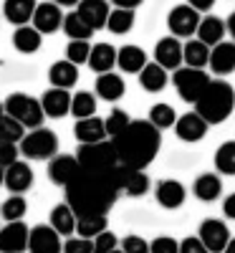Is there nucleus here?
<instances>
[{"instance_id":"10","label":"nucleus","mask_w":235,"mask_h":253,"mask_svg":"<svg viewBox=\"0 0 235 253\" xmlns=\"http://www.w3.org/2000/svg\"><path fill=\"white\" fill-rule=\"evenodd\" d=\"M117 185H119V193H126L129 198H142V195H147V190H149V185H152V180H149V175L144 170H134V167L119 165V170H117Z\"/></svg>"},{"instance_id":"52","label":"nucleus","mask_w":235,"mask_h":253,"mask_svg":"<svg viewBox=\"0 0 235 253\" xmlns=\"http://www.w3.org/2000/svg\"><path fill=\"white\" fill-rule=\"evenodd\" d=\"M190 8H195L197 13H207L212 5H215V0H187Z\"/></svg>"},{"instance_id":"49","label":"nucleus","mask_w":235,"mask_h":253,"mask_svg":"<svg viewBox=\"0 0 235 253\" xmlns=\"http://www.w3.org/2000/svg\"><path fill=\"white\" fill-rule=\"evenodd\" d=\"M180 253H207V248L202 246L197 236H187L180 241Z\"/></svg>"},{"instance_id":"24","label":"nucleus","mask_w":235,"mask_h":253,"mask_svg":"<svg viewBox=\"0 0 235 253\" xmlns=\"http://www.w3.org/2000/svg\"><path fill=\"white\" fill-rule=\"evenodd\" d=\"M195 36H197V41H202L207 48L218 46L220 41H225V20L218 18V15H205V18H200V26H197Z\"/></svg>"},{"instance_id":"43","label":"nucleus","mask_w":235,"mask_h":253,"mask_svg":"<svg viewBox=\"0 0 235 253\" xmlns=\"http://www.w3.org/2000/svg\"><path fill=\"white\" fill-rule=\"evenodd\" d=\"M89 51H91L89 41H69V46H66V61H71L74 66H81V63H86Z\"/></svg>"},{"instance_id":"42","label":"nucleus","mask_w":235,"mask_h":253,"mask_svg":"<svg viewBox=\"0 0 235 253\" xmlns=\"http://www.w3.org/2000/svg\"><path fill=\"white\" fill-rule=\"evenodd\" d=\"M129 119H132V117L126 114V112H121V109H112V112H109V117L104 119L106 137H109V139H112V137H117V134L124 129V126L129 124Z\"/></svg>"},{"instance_id":"2","label":"nucleus","mask_w":235,"mask_h":253,"mask_svg":"<svg viewBox=\"0 0 235 253\" xmlns=\"http://www.w3.org/2000/svg\"><path fill=\"white\" fill-rule=\"evenodd\" d=\"M114 152L119 165L134 167V170H144L155 162L162 147V132L152 126L147 119H129L124 129L112 137Z\"/></svg>"},{"instance_id":"20","label":"nucleus","mask_w":235,"mask_h":253,"mask_svg":"<svg viewBox=\"0 0 235 253\" xmlns=\"http://www.w3.org/2000/svg\"><path fill=\"white\" fill-rule=\"evenodd\" d=\"M40 101V109H43V117H51V119H61L69 114V107H71V91L66 89H46L43 96L38 99Z\"/></svg>"},{"instance_id":"18","label":"nucleus","mask_w":235,"mask_h":253,"mask_svg":"<svg viewBox=\"0 0 235 253\" xmlns=\"http://www.w3.org/2000/svg\"><path fill=\"white\" fill-rule=\"evenodd\" d=\"M78 170H81V167H78L76 155H53V157L48 160V177H51V182L58 185V187H66V185L76 177Z\"/></svg>"},{"instance_id":"58","label":"nucleus","mask_w":235,"mask_h":253,"mask_svg":"<svg viewBox=\"0 0 235 253\" xmlns=\"http://www.w3.org/2000/svg\"><path fill=\"white\" fill-rule=\"evenodd\" d=\"M0 117H3V101H0Z\"/></svg>"},{"instance_id":"13","label":"nucleus","mask_w":235,"mask_h":253,"mask_svg":"<svg viewBox=\"0 0 235 253\" xmlns=\"http://www.w3.org/2000/svg\"><path fill=\"white\" fill-rule=\"evenodd\" d=\"M61 20H63V10L56 3H38L31 18V26L40 33V36H51L56 31H61Z\"/></svg>"},{"instance_id":"22","label":"nucleus","mask_w":235,"mask_h":253,"mask_svg":"<svg viewBox=\"0 0 235 253\" xmlns=\"http://www.w3.org/2000/svg\"><path fill=\"white\" fill-rule=\"evenodd\" d=\"M96 96L104 99V101H119L124 94H126V86H124V79L114 71H106V74H99L96 76Z\"/></svg>"},{"instance_id":"28","label":"nucleus","mask_w":235,"mask_h":253,"mask_svg":"<svg viewBox=\"0 0 235 253\" xmlns=\"http://www.w3.org/2000/svg\"><path fill=\"white\" fill-rule=\"evenodd\" d=\"M38 0H5L3 3V15L13 26H28Z\"/></svg>"},{"instance_id":"29","label":"nucleus","mask_w":235,"mask_h":253,"mask_svg":"<svg viewBox=\"0 0 235 253\" xmlns=\"http://www.w3.org/2000/svg\"><path fill=\"white\" fill-rule=\"evenodd\" d=\"M61 238H71L76 233V215L74 210L66 205V203H58L53 210H51V223H48Z\"/></svg>"},{"instance_id":"7","label":"nucleus","mask_w":235,"mask_h":253,"mask_svg":"<svg viewBox=\"0 0 235 253\" xmlns=\"http://www.w3.org/2000/svg\"><path fill=\"white\" fill-rule=\"evenodd\" d=\"M172 84L180 94L182 101L187 104H195L200 99V94L205 91V86L210 84V76L205 69H190V66H180L172 74Z\"/></svg>"},{"instance_id":"35","label":"nucleus","mask_w":235,"mask_h":253,"mask_svg":"<svg viewBox=\"0 0 235 253\" xmlns=\"http://www.w3.org/2000/svg\"><path fill=\"white\" fill-rule=\"evenodd\" d=\"M61 31L66 33L71 41H91V36H94V31L78 18L76 10H71V13L63 15V20H61Z\"/></svg>"},{"instance_id":"16","label":"nucleus","mask_w":235,"mask_h":253,"mask_svg":"<svg viewBox=\"0 0 235 253\" xmlns=\"http://www.w3.org/2000/svg\"><path fill=\"white\" fill-rule=\"evenodd\" d=\"M33 180H36V175H33V170H31V165L23 162V160H15L13 165L5 167V177H3V182H5V187L10 190L13 195H23V193H28V190L33 187Z\"/></svg>"},{"instance_id":"11","label":"nucleus","mask_w":235,"mask_h":253,"mask_svg":"<svg viewBox=\"0 0 235 253\" xmlns=\"http://www.w3.org/2000/svg\"><path fill=\"white\" fill-rule=\"evenodd\" d=\"M63 238L51 225H33L28 230V253H61Z\"/></svg>"},{"instance_id":"6","label":"nucleus","mask_w":235,"mask_h":253,"mask_svg":"<svg viewBox=\"0 0 235 253\" xmlns=\"http://www.w3.org/2000/svg\"><path fill=\"white\" fill-rule=\"evenodd\" d=\"M18 152L26 160H51L53 155H58V137L53 129L36 126L18 142Z\"/></svg>"},{"instance_id":"31","label":"nucleus","mask_w":235,"mask_h":253,"mask_svg":"<svg viewBox=\"0 0 235 253\" xmlns=\"http://www.w3.org/2000/svg\"><path fill=\"white\" fill-rule=\"evenodd\" d=\"M147 63V53L139 46H121L117 51V66L124 74H139Z\"/></svg>"},{"instance_id":"57","label":"nucleus","mask_w":235,"mask_h":253,"mask_svg":"<svg viewBox=\"0 0 235 253\" xmlns=\"http://www.w3.org/2000/svg\"><path fill=\"white\" fill-rule=\"evenodd\" d=\"M112 253H121V248H119V246H117V248H114V251H112Z\"/></svg>"},{"instance_id":"27","label":"nucleus","mask_w":235,"mask_h":253,"mask_svg":"<svg viewBox=\"0 0 235 253\" xmlns=\"http://www.w3.org/2000/svg\"><path fill=\"white\" fill-rule=\"evenodd\" d=\"M74 134H76L78 144H91V142L109 139V137H106V129H104V119H99L96 114L86 117V119H76Z\"/></svg>"},{"instance_id":"50","label":"nucleus","mask_w":235,"mask_h":253,"mask_svg":"<svg viewBox=\"0 0 235 253\" xmlns=\"http://www.w3.org/2000/svg\"><path fill=\"white\" fill-rule=\"evenodd\" d=\"M223 215L228 220H235V193H230L225 200H223Z\"/></svg>"},{"instance_id":"38","label":"nucleus","mask_w":235,"mask_h":253,"mask_svg":"<svg viewBox=\"0 0 235 253\" xmlns=\"http://www.w3.org/2000/svg\"><path fill=\"white\" fill-rule=\"evenodd\" d=\"M215 170L218 175H228L235 177V142H223L215 152Z\"/></svg>"},{"instance_id":"37","label":"nucleus","mask_w":235,"mask_h":253,"mask_svg":"<svg viewBox=\"0 0 235 253\" xmlns=\"http://www.w3.org/2000/svg\"><path fill=\"white\" fill-rule=\"evenodd\" d=\"M109 228V215H86V218H76V236L78 238H96L101 230Z\"/></svg>"},{"instance_id":"39","label":"nucleus","mask_w":235,"mask_h":253,"mask_svg":"<svg viewBox=\"0 0 235 253\" xmlns=\"http://www.w3.org/2000/svg\"><path fill=\"white\" fill-rule=\"evenodd\" d=\"M152 126H157V129L162 132V129H169V126H175V122H177V112H175V107H169V104H164V101H159V104H155L152 109H149V119H147Z\"/></svg>"},{"instance_id":"4","label":"nucleus","mask_w":235,"mask_h":253,"mask_svg":"<svg viewBox=\"0 0 235 253\" xmlns=\"http://www.w3.org/2000/svg\"><path fill=\"white\" fill-rule=\"evenodd\" d=\"M78 167L89 172H112L119 165L117 152L112 139H101V142H91V144H81L76 152Z\"/></svg>"},{"instance_id":"41","label":"nucleus","mask_w":235,"mask_h":253,"mask_svg":"<svg viewBox=\"0 0 235 253\" xmlns=\"http://www.w3.org/2000/svg\"><path fill=\"white\" fill-rule=\"evenodd\" d=\"M23 134H26V126L18 124L13 117H8V114L3 112V117H0V142H13V144H18L20 139H23Z\"/></svg>"},{"instance_id":"17","label":"nucleus","mask_w":235,"mask_h":253,"mask_svg":"<svg viewBox=\"0 0 235 253\" xmlns=\"http://www.w3.org/2000/svg\"><path fill=\"white\" fill-rule=\"evenodd\" d=\"M175 134L182 139V142H200V139H205V134H207V129H210V124L197 114V112H187V114H182V117H177V122H175Z\"/></svg>"},{"instance_id":"3","label":"nucleus","mask_w":235,"mask_h":253,"mask_svg":"<svg viewBox=\"0 0 235 253\" xmlns=\"http://www.w3.org/2000/svg\"><path fill=\"white\" fill-rule=\"evenodd\" d=\"M233 109H235V89L230 86L225 79H210L205 91L195 101V112L210 126L225 122L233 114Z\"/></svg>"},{"instance_id":"46","label":"nucleus","mask_w":235,"mask_h":253,"mask_svg":"<svg viewBox=\"0 0 235 253\" xmlns=\"http://www.w3.org/2000/svg\"><path fill=\"white\" fill-rule=\"evenodd\" d=\"M119 248L124 253H149V243L142 236H124V238H119Z\"/></svg>"},{"instance_id":"54","label":"nucleus","mask_w":235,"mask_h":253,"mask_svg":"<svg viewBox=\"0 0 235 253\" xmlns=\"http://www.w3.org/2000/svg\"><path fill=\"white\" fill-rule=\"evenodd\" d=\"M51 3H56L58 8H61V5H66V8H76L78 0H51Z\"/></svg>"},{"instance_id":"32","label":"nucleus","mask_w":235,"mask_h":253,"mask_svg":"<svg viewBox=\"0 0 235 253\" xmlns=\"http://www.w3.org/2000/svg\"><path fill=\"white\" fill-rule=\"evenodd\" d=\"M207 56H210V48L197 38H187V43H182V63L190 69H205Z\"/></svg>"},{"instance_id":"23","label":"nucleus","mask_w":235,"mask_h":253,"mask_svg":"<svg viewBox=\"0 0 235 253\" xmlns=\"http://www.w3.org/2000/svg\"><path fill=\"white\" fill-rule=\"evenodd\" d=\"M192 193L202 203H215L223 195V180L218 172H202L197 175V180L192 182Z\"/></svg>"},{"instance_id":"47","label":"nucleus","mask_w":235,"mask_h":253,"mask_svg":"<svg viewBox=\"0 0 235 253\" xmlns=\"http://www.w3.org/2000/svg\"><path fill=\"white\" fill-rule=\"evenodd\" d=\"M94 243L89 238H66V243L61 246V253H91Z\"/></svg>"},{"instance_id":"36","label":"nucleus","mask_w":235,"mask_h":253,"mask_svg":"<svg viewBox=\"0 0 235 253\" xmlns=\"http://www.w3.org/2000/svg\"><path fill=\"white\" fill-rule=\"evenodd\" d=\"M69 114H74L76 119L94 117L96 114V94H91V91H76V94H71Z\"/></svg>"},{"instance_id":"55","label":"nucleus","mask_w":235,"mask_h":253,"mask_svg":"<svg viewBox=\"0 0 235 253\" xmlns=\"http://www.w3.org/2000/svg\"><path fill=\"white\" fill-rule=\"evenodd\" d=\"M223 253H235V238H230V241H228V246L223 248Z\"/></svg>"},{"instance_id":"26","label":"nucleus","mask_w":235,"mask_h":253,"mask_svg":"<svg viewBox=\"0 0 235 253\" xmlns=\"http://www.w3.org/2000/svg\"><path fill=\"white\" fill-rule=\"evenodd\" d=\"M48 81H51V86L56 89H71L76 86V81H78V66H74L71 61L66 58H61L56 63H51V69H48Z\"/></svg>"},{"instance_id":"45","label":"nucleus","mask_w":235,"mask_h":253,"mask_svg":"<svg viewBox=\"0 0 235 253\" xmlns=\"http://www.w3.org/2000/svg\"><path fill=\"white\" fill-rule=\"evenodd\" d=\"M149 253H180V241L172 236H157L149 243Z\"/></svg>"},{"instance_id":"51","label":"nucleus","mask_w":235,"mask_h":253,"mask_svg":"<svg viewBox=\"0 0 235 253\" xmlns=\"http://www.w3.org/2000/svg\"><path fill=\"white\" fill-rule=\"evenodd\" d=\"M144 0H109V5H117V8H126V10H137Z\"/></svg>"},{"instance_id":"34","label":"nucleus","mask_w":235,"mask_h":253,"mask_svg":"<svg viewBox=\"0 0 235 253\" xmlns=\"http://www.w3.org/2000/svg\"><path fill=\"white\" fill-rule=\"evenodd\" d=\"M134 10H126V8H112L109 15H106V26L104 28H109L114 36H124V33H129L134 28Z\"/></svg>"},{"instance_id":"33","label":"nucleus","mask_w":235,"mask_h":253,"mask_svg":"<svg viewBox=\"0 0 235 253\" xmlns=\"http://www.w3.org/2000/svg\"><path fill=\"white\" fill-rule=\"evenodd\" d=\"M43 43V36H40L33 26H18L13 33V46L18 53H36Z\"/></svg>"},{"instance_id":"53","label":"nucleus","mask_w":235,"mask_h":253,"mask_svg":"<svg viewBox=\"0 0 235 253\" xmlns=\"http://www.w3.org/2000/svg\"><path fill=\"white\" fill-rule=\"evenodd\" d=\"M225 33L233 36V43H235V13H230V18L225 20Z\"/></svg>"},{"instance_id":"48","label":"nucleus","mask_w":235,"mask_h":253,"mask_svg":"<svg viewBox=\"0 0 235 253\" xmlns=\"http://www.w3.org/2000/svg\"><path fill=\"white\" fill-rule=\"evenodd\" d=\"M15 160H20L18 144H13V142H0V167H8V165H13Z\"/></svg>"},{"instance_id":"40","label":"nucleus","mask_w":235,"mask_h":253,"mask_svg":"<svg viewBox=\"0 0 235 253\" xmlns=\"http://www.w3.org/2000/svg\"><path fill=\"white\" fill-rule=\"evenodd\" d=\"M28 213V200L23 195H10L3 205H0V215H3L5 223H13V220H23Z\"/></svg>"},{"instance_id":"44","label":"nucleus","mask_w":235,"mask_h":253,"mask_svg":"<svg viewBox=\"0 0 235 253\" xmlns=\"http://www.w3.org/2000/svg\"><path fill=\"white\" fill-rule=\"evenodd\" d=\"M91 243H94L91 253H112V251L119 246V236L112 233V230L106 228V230H101L96 238H91Z\"/></svg>"},{"instance_id":"25","label":"nucleus","mask_w":235,"mask_h":253,"mask_svg":"<svg viewBox=\"0 0 235 253\" xmlns=\"http://www.w3.org/2000/svg\"><path fill=\"white\" fill-rule=\"evenodd\" d=\"M89 69L96 74H106V71H114L117 66V48L112 43H94L89 51Z\"/></svg>"},{"instance_id":"14","label":"nucleus","mask_w":235,"mask_h":253,"mask_svg":"<svg viewBox=\"0 0 235 253\" xmlns=\"http://www.w3.org/2000/svg\"><path fill=\"white\" fill-rule=\"evenodd\" d=\"M28 230L31 228L23 220L5 223V228H0V253H26Z\"/></svg>"},{"instance_id":"21","label":"nucleus","mask_w":235,"mask_h":253,"mask_svg":"<svg viewBox=\"0 0 235 253\" xmlns=\"http://www.w3.org/2000/svg\"><path fill=\"white\" fill-rule=\"evenodd\" d=\"M155 198H157V203L162 208L175 210V208H180L185 203L187 190H185V185L180 180H159L157 187H155Z\"/></svg>"},{"instance_id":"19","label":"nucleus","mask_w":235,"mask_h":253,"mask_svg":"<svg viewBox=\"0 0 235 253\" xmlns=\"http://www.w3.org/2000/svg\"><path fill=\"white\" fill-rule=\"evenodd\" d=\"M112 5L106 0H78L76 3V13L78 18L86 23L91 31H99L106 26V15H109Z\"/></svg>"},{"instance_id":"1","label":"nucleus","mask_w":235,"mask_h":253,"mask_svg":"<svg viewBox=\"0 0 235 253\" xmlns=\"http://www.w3.org/2000/svg\"><path fill=\"white\" fill-rule=\"evenodd\" d=\"M117 170L112 172H89L78 170L76 177L63 187L66 190V205L74 210L76 218L86 215H109L119 198V185H117Z\"/></svg>"},{"instance_id":"12","label":"nucleus","mask_w":235,"mask_h":253,"mask_svg":"<svg viewBox=\"0 0 235 253\" xmlns=\"http://www.w3.org/2000/svg\"><path fill=\"white\" fill-rule=\"evenodd\" d=\"M155 63L164 71H177L182 66V41L175 36H164L155 46Z\"/></svg>"},{"instance_id":"15","label":"nucleus","mask_w":235,"mask_h":253,"mask_svg":"<svg viewBox=\"0 0 235 253\" xmlns=\"http://www.w3.org/2000/svg\"><path fill=\"white\" fill-rule=\"evenodd\" d=\"M207 66L215 76H230L235 71V43L233 41H220L218 46L210 48L207 56Z\"/></svg>"},{"instance_id":"9","label":"nucleus","mask_w":235,"mask_h":253,"mask_svg":"<svg viewBox=\"0 0 235 253\" xmlns=\"http://www.w3.org/2000/svg\"><path fill=\"white\" fill-rule=\"evenodd\" d=\"M197 238L202 241V246L207 248V253H223V248L230 241V228L220 218H207V220L200 223Z\"/></svg>"},{"instance_id":"59","label":"nucleus","mask_w":235,"mask_h":253,"mask_svg":"<svg viewBox=\"0 0 235 253\" xmlns=\"http://www.w3.org/2000/svg\"><path fill=\"white\" fill-rule=\"evenodd\" d=\"M121 253H124V251H121Z\"/></svg>"},{"instance_id":"8","label":"nucleus","mask_w":235,"mask_h":253,"mask_svg":"<svg viewBox=\"0 0 235 253\" xmlns=\"http://www.w3.org/2000/svg\"><path fill=\"white\" fill-rule=\"evenodd\" d=\"M200 13L195 8H190V5H175L172 10H169L167 15V26L169 31H172L175 38H192L200 26Z\"/></svg>"},{"instance_id":"5","label":"nucleus","mask_w":235,"mask_h":253,"mask_svg":"<svg viewBox=\"0 0 235 253\" xmlns=\"http://www.w3.org/2000/svg\"><path fill=\"white\" fill-rule=\"evenodd\" d=\"M3 112L8 117H13L18 124H23L26 129H36V126L43 124V109H40V101L31 94L23 91H15L3 101Z\"/></svg>"},{"instance_id":"30","label":"nucleus","mask_w":235,"mask_h":253,"mask_svg":"<svg viewBox=\"0 0 235 253\" xmlns=\"http://www.w3.org/2000/svg\"><path fill=\"white\" fill-rule=\"evenodd\" d=\"M139 76V84H142V89L149 91V94H157L167 86V71L162 66H157L155 61H147L144 63V69L137 74Z\"/></svg>"},{"instance_id":"56","label":"nucleus","mask_w":235,"mask_h":253,"mask_svg":"<svg viewBox=\"0 0 235 253\" xmlns=\"http://www.w3.org/2000/svg\"><path fill=\"white\" fill-rule=\"evenodd\" d=\"M3 177H5V167H0V185H3Z\"/></svg>"}]
</instances>
